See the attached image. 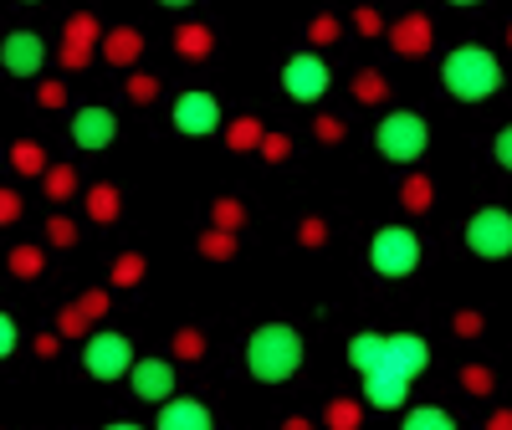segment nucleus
Wrapping results in <instances>:
<instances>
[{
    "instance_id": "nucleus-1",
    "label": "nucleus",
    "mask_w": 512,
    "mask_h": 430,
    "mask_svg": "<svg viewBox=\"0 0 512 430\" xmlns=\"http://www.w3.org/2000/svg\"><path fill=\"white\" fill-rule=\"evenodd\" d=\"M303 354H308L303 333L287 328V323H262L246 338V369L262 384H287L297 369H303Z\"/></svg>"
},
{
    "instance_id": "nucleus-2",
    "label": "nucleus",
    "mask_w": 512,
    "mask_h": 430,
    "mask_svg": "<svg viewBox=\"0 0 512 430\" xmlns=\"http://www.w3.org/2000/svg\"><path fill=\"white\" fill-rule=\"evenodd\" d=\"M441 82H446V93L461 98V103H487L502 88V62L487 47H456L441 62Z\"/></svg>"
},
{
    "instance_id": "nucleus-3",
    "label": "nucleus",
    "mask_w": 512,
    "mask_h": 430,
    "mask_svg": "<svg viewBox=\"0 0 512 430\" xmlns=\"http://www.w3.org/2000/svg\"><path fill=\"white\" fill-rule=\"evenodd\" d=\"M374 149L390 164H415L425 149H431V123L410 108H390L374 128Z\"/></svg>"
},
{
    "instance_id": "nucleus-4",
    "label": "nucleus",
    "mask_w": 512,
    "mask_h": 430,
    "mask_svg": "<svg viewBox=\"0 0 512 430\" xmlns=\"http://www.w3.org/2000/svg\"><path fill=\"white\" fill-rule=\"evenodd\" d=\"M369 267L379 277H410L420 267V236L410 226H379L369 241Z\"/></svg>"
},
{
    "instance_id": "nucleus-5",
    "label": "nucleus",
    "mask_w": 512,
    "mask_h": 430,
    "mask_svg": "<svg viewBox=\"0 0 512 430\" xmlns=\"http://www.w3.org/2000/svg\"><path fill=\"white\" fill-rule=\"evenodd\" d=\"M466 251L482 256V262H502L512 256V210L502 205H487L466 221Z\"/></svg>"
},
{
    "instance_id": "nucleus-6",
    "label": "nucleus",
    "mask_w": 512,
    "mask_h": 430,
    "mask_svg": "<svg viewBox=\"0 0 512 430\" xmlns=\"http://www.w3.org/2000/svg\"><path fill=\"white\" fill-rule=\"evenodd\" d=\"M82 369H88L93 379H123L128 369H134V343H128L123 333L103 328V333H88L82 338Z\"/></svg>"
},
{
    "instance_id": "nucleus-7",
    "label": "nucleus",
    "mask_w": 512,
    "mask_h": 430,
    "mask_svg": "<svg viewBox=\"0 0 512 430\" xmlns=\"http://www.w3.org/2000/svg\"><path fill=\"white\" fill-rule=\"evenodd\" d=\"M328 82H333V72H328V62L318 52H292L282 62V93L292 103H318L328 93Z\"/></svg>"
},
{
    "instance_id": "nucleus-8",
    "label": "nucleus",
    "mask_w": 512,
    "mask_h": 430,
    "mask_svg": "<svg viewBox=\"0 0 512 430\" xmlns=\"http://www.w3.org/2000/svg\"><path fill=\"white\" fill-rule=\"evenodd\" d=\"M175 128L185 139H210L216 128H226V113L216 103V93H205V88H190L175 98Z\"/></svg>"
},
{
    "instance_id": "nucleus-9",
    "label": "nucleus",
    "mask_w": 512,
    "mask_h": 430,
    "mask_svg": "<svg viewBox=\"0 0 512 430\" xmlns=\"http://www.w3.org/2000/svg\"><path fill=\"white\" fill-rule=\"evenodd\" d=\"M384 369H395L405 379H420L431 369V343L420 333H384Z\"/></svg>"
},
{
    "instance_id": "nucleus-10",
    "label": "nucleus",
    "mask_w": 512,
    "mask_h": 430,
    "mask_svg": "<svg viewBox=\"0 0 512 430\" xmlns=\"http://www.w3.org/2000/svg\"><path fill=\"white\" fill-rule=\"evenodd\" d=\"M0 67H6L11 77H36L41 67H47V41H41L36 31H11L6 41H0Z\"/></svg>"
},
{
    "instance_id": "nucleus-11",
    "label": "nucleus",
    "mask_w": 512,
    "mask_h": 430,
    "mask_svg": "<svg viewBox=\"0 0 512 430\" xmlns=\"http://www.w3.org/2000/svg\"><path fill=\"white\" fill-rule=\"evenodd\" d=\"M113 139H118V118H113L108 108L88 103V108H77V113H72V144H77V149L98 154V149H108Z\"/></svg>"
},
{
    "instance_id": "nucleus-12",
    "label": "nucleus",
    "mask_w": 512,
    "mask_h": 430,
    "mask_svg": "<svg viewBox=\"0 0 512 430\" xmlns=\"http://www.w3.org/2000/svg\"><path fill=\"white\" fill-rule=\"evenodd\" d=\"M128 384H134L139 400L164 405L169 395H175V364H169V359H134V369H128Z\"/></svg>"
},
{
    "instance_id": "nucleus-13",
    "label": "nucleus",
    "mask_w": 512,
    "mask_h": 430,
    "mask_svg": "<svg viewBox=\"0 0 512 430\" xmlns=\"http://www.w3.org/2000/svg\"><path fill=\"white\" fill-rule=\"evenodd\" d=\"M384 36H390V47H395L400 57H425V52H431V41H436V26H431V16L410 11V16H400V21L384 26Z\"/></svg>"
},
{
    "instance_id": "nucleus-14",
    "label": "nucleus",
    "mask_w": 512,
    "mask_h": 430,
    "mask_svg": "<svg viewBox=\"0 0 512 430\" xmlns=\"http://www.w3.org/2000/svg\"><path fill=\"white\" fill-rule=\"evenodd\" d=\"M410 400V379L405 374H395V369H369L364 374V405H374V410H400Z\"/></svg>"
},
{
    "instance_id": "nucleus-15",
    "label": "nucleus",
    "mask_w": 512,
    "mask_h": 430,
    "mask_svg": "<svg viewBox=\"0 0 512 430\" xmlns=\"http://www.w3.org/2000/svg\"><path fill=\"white\" fill-rule=\"evenodd\" d=\"M154 430H216V420H210V410H205L200 400H190V395H169V400L159 405Z\"/></svg>"
},
{
    "instance_id": "nucleus-16",
    "label": "nucleus",
    "mask_w": 512,
    "mask_h": 430,
    "mask_svg": "<svg viewBox=\"0 0 512 430\" xmlns=\"http://www.w3.org/2000/svg\"><path fill=\"white\" fill-rule=\"evenodd\" d=\"M144 57V36L134 31V26H113V31H103V62H113V67H134Z\"/></svg>"
},
{
    "instance_id": "nucleus-17",
    "label": "nucleus",
    "mask_w": 512,
    "mask_h": 430,
    "mask_svg": "<svg viewBox=\"0 0 512 430\" xmlns=\"http://www.w3.org/2000/svg\"><path fill=\"white\" fill-rule=\"evenodd\" d=\"M175 52H180L185 62H205L210 52H216V31L200 26V21H185V26L175 31Z\"/></svg>"
},
{
    "instance_id": "nucleus-18",
    "label": "nucleus",
    "mask_w": 512,
    "mask_h": 430,
    "mask_svg": "<svg viewBox=\"0 0 512 430\" xmlns=\"http://www.w3.org/2000/svg\"><path fill=\"white\" fill-rule=\"evenodd\" d=\"M82 205H88V215L98 226H113L118 210H123V195H118V185H93L88 195H82Z\"/></svg>"
},
{
    "instance_id": "nucleus-19",
    "label": "nucleus",
    "mask_w": 512,
    "mask_h": 430,
    "mask_svg": "<svg viewBox=\"0 0 512 430\" xmlns=\"http://www.w3.org/2000/svg\"><path fill=\"white\" fill-rule=\"evenodd\" d=\"M349 364H354L359 374L379 369V364H384V333H354V338H349Z\"/></svg>"
},
{
    "instance_id": "nucleus-20",
    "label": "nucleus",
    "mask_w": 512,
    "mask_h": 430,
    "mask_svg": "<svg viewBox=\"0 0 512 430\" xmlns=\"http://www.w3.org/2000/svg\"><path fill=\"white\" fill-rule=\"evenodd\" d=\"M47 149H41L36 139H16L11 144V169H16V175H26V180H36V175H47Z\"/></svg>"
},
{
    "instance_id": "nucleus-21",
    "label": "nucleus",
    "mask_w": 512,
    "mask_h": 430,
    "mask_svg": "<svg viewBox=\"0 0 512 430\" xmlns=\"http://www.w3.org/2000/svg\"><path fill=\"white\" fill-rule=\"evenodd\" d=\"M262 139H267V128L256 123V118H231V123H226V144H231L236 154L262 149Z\"/></svg>"
},
{
    "instance_id": "nucleus-22",
    "label": "nucleus",
    "mask_w": 512,
    "mask_h": 430,
    "mask_svg": "<svg viewBox=\"0 0 512 430\" xmlns=\"http://www.w3.org/2000/svg\"><path fill=\"white\" fill-rule=\"evenodd\" d=\"M6 267H11V277L36 282V277H41V267H47V251H41V246H11Z\"/></svg>"
},
{
    "instance_id": "nucleus-23",
    "label": "nucleus",
    "mask_w": 512,
    "mask_h": 430,
    "mask_svg": "<svg viewBox=\"0 0 512 430\" xmlns=\"http://www.w3.org/2000/svg\"><path fill=\"white\" fill-rule=\"evenodd\" d=\"M400 205H405L410 215H425V210L436 205V185L425 180V175H410V180L400 185Z\"/></svg>"
},
{
    "instance_id": "nucleus-24",
    "label": "nucleus",
    "mask_w": 512,
    "mask_h": 430,
    "mask_svg": "<svg viewBox=\"0 0 512 430\" xmlns=\"http://www.w3.org/2000/svg\"><path fill=\"white\" fill-rule=\"evenodd\" d=\"M400 430H456V420L441 405H415V410H405Z\"/></svg>"
},
{
    "instance_id": "nucleus-25",
    "label": "nucleus",
    "mask_w": 512,
    "mask_h": 430,
    "mask_svg": "<svg viewBox=\"0 0 512 430\" xmlns=\"http://www.w3.org/2000/svg\"><path fill=\"white\" fill-rule=\"evenodd\" d=\"M41 190H47V200H72V195H77V169H72V164H47Z\"/></svg>"
},
{
    "instance_id": "nucleus-26",
    "label": "nucleus",
    "mask_w": 512,
    "mask_h": 430,
    "mask_svg": "<svg viewBox=\"0 0 512 430\" xmlns=\"http://www.w3.org/2000/svg\"><path fill=\"white\" fill-rule=\"evenodd\" d=\"M62 41H77V47H103V26H98V16H88V11L67 16V31H62Z\"/></svg>"
},
{
    "instance_id": "nucleus-27",
    "label": "nucleus",
    "mask_w": 512,
    "mask_h": 430,
    "mask_svg": "<svg viewBox=\"0 0 512 430\" xmlns=\"http://www.w3.org/2000/svg\"><path fill=\"white\" fill-rule=\"evenodd\" d=\"M323 425H328V430H359V425H364V405H359V400H328Z\"/></svg>"
},
{
    "instance_id": "nucleus-28",
    "label": "nucleus",
    "mask_w": 512,
    "mask_h": 430,
    "mask_svg": "<svg viewBox=\"0 0 512 430\" xmlns=\"http://www.w3.org/2000/svg\"><path fill=\"white\" fill-rule=\"evenodd\" d=\"M200 256H205V262H231V256H236V231H216V226H210L200 236Z\"/></svg>"
},
{
    "instance_id": "nucleus-29",
    "label": "nucleus",
    "mask_w": 512,
    "mask_h": 430,
    "mask_svg": "<svg viewBox=\"0 0 512 430\" xmlns=\"http://www.w3.org/2000/svg\"><path fill=\"white\" fill-rule=\"evenodd\" d=\"M354 98H359V103H384V98H390V77L374 72V67H364V72L354 77Z\"/></svg>"
},
{
    "instance_id": "nucleus-30",
    "label": "nucleus",
    "mask_w": 512,
    "mask_h": 430,
    "mask_svg": "<svg viewBox=\"0 0 512 430\" xmlns=\"http://www.w3.org/2000/svg\"><path fill=\"white\" fill-rule=\"evenodd\" d=\"M210 226H216V231H241V226H246V210H241V200L221 195L216 205H210Z\"/></svg>"
},
{
    "instance_id": "nucleus-31",
    "label": "nucleus",
    "mask_w": 512,
    "mask_h": 430,
    "mask_svg": "<svg viewBox=\"0 0 512 430\" xmlns=\"http://www.w3.org/2000/svg\"><path fill=\"white\" fill-rule=\"evenodd\" d=\"M144 282V256L139 251H123L113 262V287H139Z\"/></svg>"
},
{
    "instance_id": "nucleus-32",
    "label": "nucleus",
    "mask_w": 512,
    "mask_h": 430,
    "mask_svg": "<svg viewBox=\"0 0 512 430\" xmlns=\"http://www.w3.org/2000/svg\"><path fill=\"white\" fill-rule=\"evenodd\" d=\"M492 384H497V379H492L487 364H466V369H461V390H466V395L487 400V395H492Z\"/></svg>"
},
{
    "instance_id": "nucleus-33",
    "label": "nucleus",
    "mask_w": 512,
    "mask_h": 430,
    "mask_svg": "<svg viewBox=\"0 0 512 430\" xmlns=\"http://www.w3.org/2000/svg\"><path fill=\"white\" fill-rule=\"evenodd\" d=\"M175 359H180V364L205 359V333H200V328H180V333H175Z\"/></svg>"
},
{
    "instance_id": "nucleus-34",
    "label": "nucleus",
    "mask_w": 512,
    "mask_h": 430,
    "mask_svg": "<svg viewBox=\"0 0 512 430\" xmlns=\"http://www.w3.org/2000/svg\"><path fill=\"white\" fill-rule=\"evenodd\" d=\"M88 328H93V318L82 313L77 303H67V308L57 313V333H62V338H88Z\"/></svg>"
},
{
    "instance_id": "nucleus-35",
    "label": "nucleus",
    "mask_w": 512,
    "mask_h": 430,
    "mask_svg": "<svg viewBox=\"0 0 512 430\" xmlns=\"http://www.w3.org/2000/svg\"><path fill=\"white\" fill-rule=\"evenodd\" d=\"M338 31H344V21H338V16H313L308 41H313V47H328V41H338Z\"/></svg>"
},
{
    "instance_id": "nucleus-36",
    "label": "nucleus",
    "mask_w": 512,
    "mask_h": 430,
    "mask_svg": "<svg viewBox=\"0 0 512 430\" xmlns=\"http://www.w3.org/2000/svg\"><path fill=\"white\" fill-rule=\"evenodd\" d=\"M128 98H134V103H154V98H159V77L134 72V77H128Z\"/></svg>"
},
{
    "instance_id": "nucleus-37",
    "label": "nucleus",
    "mask_w": 512,
    "mask_h": 430,
    "mask_svg": "<svg viewBox=\"0 0 512 430\" xmlns=\"http://www.w3.org/2000/svg\"><path fill=\"white\" fill-rule=\"evenodd\" d=\"M47 241L67 251V246H77V226L67 221V215H52V221H47Z\"/></svg>"
},
{
    "instance_id": "nucleus-38",
    "label": "nucleus",
    "mask_w": 512,
    "mask_h": 430,
    "mask_svg": "<svg viewBox=\"0 0 512 430\" xmlns=\"http://www.w3.org/2000/svg\"><path fill=\"white\" fill-rule=\"evenodd\" d=\"M16 349H21V328L11 313H0V359H11Z\"/></svg>"
},
{
    "instance_id": "nucleus-39",
    "label": "nucleus",
    "mask_w": 512,
    "mask_h": 430,
    "mask_svg": "<svg viewBox=\"0 0 512 430\" xmlns=\"http://www.w3.org/2000/svg\"><path fill=\"white\" fill-rule=\"evenodd\" d=\"M256 154H262L267 164H282V159L292 154V139H287V134H267V139H262V149H256Z\"/></svg>"
},
{
    "instance_id": "nucleus-40",
    "label": "nucleus",
    "mask_w": 512,
    "mask_h": 430,
    "mask_svg": "<svg viewBox=\"0 0 512 430\" xmlns=\"http://www.w3.org/2000/svg\"><path fill=\"white\" fill-rule=\"evenodd\" d=\"M57 57H62V67H88L93 62V47H77V41H62V47H57Z\"/></svg>"
},
{
    "instance_id": "nucleus-41",
    "label": "nucleus",
    "mask_w": 512,
    "mask_h": 430,
    "mask_svg": "<svg viewBox=\"0 0 512 430\" xmlns=\"http://www.w3.org/2000/svg\"><path fill=\"white\" fill-rule=\"evenodd\" d=\"M21 221V195L0 185V226H16Z\"/></svg>"
},
{
    "instance_id": "nucleus-42",
    "label": "nucleus",
    "mask_w": 512,
    "mask_h": 430,
    "mask_svg": "<svg viewBox=\"0 0 512 430\" xmlns=\"http://www.w3.org/2000/svg\"><path fill=\"white\" fill-rule=\"evenodd\" d=\"M451 328H456V338H477V333H482V313H472V308H461V313L451 318Z\"/></svg>"
},
{
    "instance_id": "nucleus-43",
    "label": "nucleus",
    "mask_w": 512,
    "mask_h": 430,
    "mask_svg": "<svg viewBox=\"0 0 512 430\" xmlns=\"http://www.w3.org/2000/svg\"><path fill=\"white\" fill-rule=\"evenodd\" d=\"M297 241H303V246H323L328 241V226L318 221V215H308V221L297 226Z\"/></svg>"
},
{
    "instance_id": "nucleus-44",
    "label": "nucleus",
    "mask_w": 512,
    "mask_h": 430,
    "mask_svg": "<svg viewBox=\"0 0 512 430\" xmlns=\"http://www.w3.org/2000/svg\"><path fill=\"white\" fill-rule=\"evenodd\" d=\"M354 31H359V36H379V31H384V16L369 11V6H359V11H354Z\"/></svg>"
},
{
    "instance_id": "nucleus-45",
    "label": "nucleus",
    "mask_w": 512,
    "mask_h": 430,
    "mask_svg": "<svg viewBox=\"0 0 512 430\" xmlns=\"http://www.w3.org/2000/svg\"><path fill=\"white\" fill-rule=\"evenodd\" d=\"M77 308H82V313H88V318L98 323V318L108 313V292H82V297H77Z\"/></svg>"
},
{
    "instance_id": "nucleus-46",
    "label": "nucleus",
    "mask_w": 512,
    "mask_h": 430,
    "mask_svg": "<svg viewBox=\"0 0 512 430\" xmlns=\"http://www.w3.org/2000/svg\"><path fill=\"white\" fill-rule=\"evenodd\" d=\"M36 103H41V108H62V103H67V88H62V82H41Z\"/></svg>"
},
{
    "instance_id": "nucleus-47",
    "label": "nucleus",
    "mask_w": 512,
    "mask_h": 430,
    "mask_svg": "<svg viewBox=\"0 0 512 430\" xmlns=\"http://www.w3.org/2000/svg\"><path fill=\"white\" fill-rule=\"evenodd\" d=\"M313 134H318L323 144H338V139H344V123H338V118H328V113H323V118L313 123Z\"/></svg>"
},
{
    "instance_id": "nucleus-48",
    "label": "nucleus",
    "mask_w": 512,
    "mask_h": 430,
    "mask_svg": "<svg viewBox=\"0 0 512 430\" xmlns=\"http://www.w3.org/2000/svg\"><path fill=\"white\" fill-rule=\"evenodd\" d=\"M492 154H497V164H502V169H512V123H507L502 134L492 139Z\"/></svg>"
},
{
    "instance_id": "nucleus-49",
    "label": "nucleus",
    "mask_w": 512,
    "mask_h": 430,
    "mask_svg": "<svg viewBox=\"0 0 512 430\" xmlns=\"http://www.w3.org/2000/svg\"><path fill=\"white\" fill-rule=\"evenodd\" d=\"M57 343H62L57 333H41V338H36V354H41V359H57Z\"/></svg>"
},
{
    "instance_id": "nucleus-50",
    "label": "nucleus",
    "mask_w": 512,
    "mask_h": 430,
    "mask_svg": "<svg viewBox=\"0 0 512 430\" xmlns=\"http://www.w3.org/2000/svg\"><path fill=\"white\" fill-rule=\"evenodd\" d=\"M487 430H512V410H492L487 415Z\"/></svg>"
},
{
    "instance_id": "nucleus-51",
    "label": "nucleus",
    "mask_w": 512,
    "mask_h": 430,
    "mask_svg": "<svg viewBox=\"0 0 512 430\" xmlns=\"http://www.w3.org/2000/svg\"><path fill=\"white\" fill-rule=\"evenodd\" d=\"M282 430H313V420H303V415H292V420H287Z\"/></svg>"
},
{
    "instance_id": "nucleus-52",
    "label": "nucleus",
    "mask_w": 512,
    "mask_h": 430,
    "mask_svg": "<svg viewBox=\"0 0 512 430\" xmlns=\"http://www.w3.org/2000/svg\"><path fill=\"white\" fill-rule=\"evenodd\" d=\"M159 6H169V11H185V6H195V0H159Z\"/></svg>"
},
{
    "instance_id": "nucleus-53",
    "label": "nucleus",
    "mask_w": 512,
    "mask_h": 430,
    "mask_svg": "<svg viewBox=\"0 0 512 430\" xmlns=\"http://www.w3.org/2000/svg\"><path fill=\"white\" fill-rule=\"evenodd\" d=\"M103 430H144V425H128V420H113V425H103Z\"/></svg>"
},
{
    "instance_id": "nucleus-54",
    "label": "nucleus",
    "mask_w": 512,
    "mask_h": 430,
    "mask_svg": "<svg viewBox=\"0 0 512 430\" xmlns=\"http://www.w3.org/2000/svg\"><path fill=\"white\" fill-rule=\"evenodd\" d=\"M451 6H482V0H451Z\"/></svg>"
},
{
    "instance_id": "nucleus-55",
    "label": "nucleus",
    "mask_w": 512,
    "mask_h": 430,
    "mask_svg": "<svg viewBox=\"0 0 512 430\" xmlns=\"http://www.w3.org/2000/svg\"><path fill=\"white\" fill-rule=\"evenodd\" d=\"M507 47H512V26H507Z\"/></svg>"
},
{
    "instance_id": "nucleus-56",
    "label": "nucleus",
    "mask_w": 512,
    "mask_h": 430,
    "mask_svg": "<svg viewBox=\"0 0 512 430\" xmlns=\"http://www.w3.org/2000/svg\"><path fill=\"white\" fill-rule=\"evenodd\" d=\"M26 6H31V0H26Z\"/></svg>"
}]
</instances>
